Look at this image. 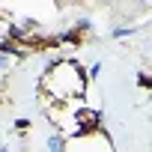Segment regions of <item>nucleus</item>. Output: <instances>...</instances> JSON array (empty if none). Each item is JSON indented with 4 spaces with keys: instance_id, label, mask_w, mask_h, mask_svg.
<instances>
[{
    "instance_id": "nucleus-1",
    "label": "nucleus",
    "mask_w": 152,
    "mask_h": 152,
    "mask_svg": "<svg viewBox=\"0 0 152 152\" xmlns=\"http://www.w3.org/2000/svg\"><path fill=\"white\" fill-rule=\"evenodd\" d=\"M78 119H84V125L90 128V125H96V113L93 110H84V113H78Z\"/></svg>"
},
{
    "instance_id": "nucleus-2",
    "label": "nucleus",
    "mask_w": 152,
    "mask_h": 152,
    "mask_svg": "<svg viewBox=\"0 0 152 152\" xmlns=\"http://www.w3.org/2000/svg\"><path fill=\"white\" fill-rule=\"evenodd\" d=\"M48 152H60V140H57V137L48 140Z\"/></svg>"
},
{
    "instance_id": "nucleus-3",
    "label": "nucleus",
    "mask_w": 152,
    "mask_h": 152,
    "mask_svg": "<svg viewBox=\"0 0 152 152\" xmlns=\"http://www.w3.org/2000/svg\"><path fill=\"white\" fill-rule=\"evenodd\" d=\"M3 66H6V60H3V57H0V69H3Z\"/></svg>"
}]
</instances>
